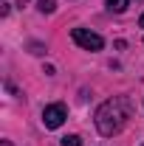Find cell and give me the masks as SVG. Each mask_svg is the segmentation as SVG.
Here are the masks:
<instances>
[{
	"label": "cell",
	"mask_w": 144,
	"mask_h": 146,
	"mask_svg": "<svg viewBox=\"0 0 144 146\" xmlns=\"http://www.w3.org/2000/svg\"><path fill=\"white\" fill-rule=\"evenodd\" d=\"M130 112H133V104H130L127 96H113V98H108L102 107L96 110V118H93L99 135H105V138L119 135V132L124 129Z\"/></svg>",
	"instance_id": "obj_1"
},
{
	"label": "cell",
	"mask_w": 144,
	"mask_h": 146,
	"mask_svg": "<svg viewBox=\"0 0 144 146\" xmlns=\"http://www.w3.org/2000/svg\"><path fill=\"white\" fill-rule=\"evenodd\" d=\"M71 39L79 48H85V51H102V48H105V39L99 34H93V31H88V28H73Z\"/></svg>",
	"instance_id": "obj_2"
},
{
	"label": "cell",
	"mask_w": 144,
	"mask_h": 146,
	"mask_svg": "<svg viewBox=\"0 0 144 146\" xmlns=\"http://www.w3.org/2000/svg\"><path fill=\"white\" fill-rule=\"evenodd\" d=\"M65 118H68V110L65 104H48V107L42 110V124L48 129H59L65 124Z\"/></svg>",
	"instance_id": "obj_3"
},
{
	"label": "cell",
	"mask_w": 144,
	"mask_h": 146,
	"mask_svg": "<svg viewBox=\"0 0 144 146\" xmlns=\"http://www.w3.org/2000/svg\"><path fill=\"white\" fill-rule=\"evenodd\" d=\"M127 6H130V0H108V11H116V14L127 11Z\"/></svg>",
	"instance_id": "obj_4"
},
{
	"label": "cell",
	"mask_w": 144,
	"mask_h": 146,
	"mask_svg": "<svg viewBox=\"0 0 144 146\" xmlns=\"http://www.w3.org/2000/svg\"><path fill=\"white\" fill-rule=\"evenodd\" d=\"M37 9H40L42 14H51V11L57 9V3H54V0H40V3H37Z\"/></svg>",
	"instance_id": "obj_5"
},
{
	"label": "cell",
	"mask_w": 144,
	"mask_h": 146,
	"mask_svg": "<svg viewBox=\"0 0 144 146\" xmlns=\"http://www.w3.org/2000/svg\"><path fill=\"white\" fill-rule=\"evenodd\" d=\"M59 143L62 146H82V138H79V135H65Z\"/></svg>",
	"instance_id": "obj_6"
},
{
	"label": "cell",
	"mask_w": 144,
	"mask_h": 146,
	"mask_svg": "<svg viewBox=\"0 0 144 146\" xmlns=\"http://www.w3.org/2000/svg\"><path fill=\"white\" fill-rule=\"evenodd\" d=\"M139 25H141V28H144V14H141V20H139Z\"/></svg>",
	"instance_id": "obj_7"
}]
</instances>
